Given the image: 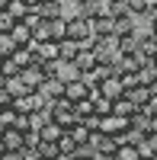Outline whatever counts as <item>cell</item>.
Segmentation results:
<instances>
[{
  "label": "cell",
  "mask_w": 157,
  "mask_h": 160,
  "mask_svg": "<svg viewBox=\"0 0 157 160\" xmlns=\"http://www.w3.org/2000/svg\"><path fill=\"white\" fill-rule=\"evenodd\" d=\"M128 128H132V118L109 112V115H99V128H96V131H103L106 138H119V135H125Z\"/></svg>",
  "instance_id": "obj_3"
},
{
  "label": "cell",
  "mask_w": 157,
  "mask_h": 160,
  "mask_svg": "<svg viewBox=\"0 0 157 160\" xmlns=\"http://www.w3.org/2000/svg\"><path fill=\"white\" fill-rule=\"evenodd\" d=\"M138 83H144V87L157 83V64H154V61H148V64H141V71H138Z\"/></svg>",
  "instance_id": "obj_21"
},
{
  "label": "cell",
  "mask_w": 157,
  "mask_h": 160,
  "mask_svg": "<svg viewBox=\"0 0 157 160\" xmlns=\"http://www.w3.org/2000/svg\"><path fill=\"white\" fill-rule=\"evenodd\" d=\"M7 80H10V77H7L3 71H0V90H7Z\"/></svg>",
  "instance_id": "obj_38"
},
{
  "label": "cell",
  "mask_w": 157,
  "mask_h": 160,
  "mask_svg": "<svg viewBox=\"0 0 157 160\" xmlns=\"http://www.w3.org/2000/svg\"><path fill=\"white\" fill-rule=\"evenodd\" d=\"M68 38H74V42H80V45H87V42H93V19L90 16H68Z\"/></svg>",
  "instance_id": "obj_2"
},
{
  "label": "cell",
  "mask_w": 157,
  "mask_h": 160,
  "mask_svg": "<svg viewBox=\"0 0 157 160\" xmlns=\"http://www.w3.org/2000/svg\"><path fill=\"white\" fill-rule=\"evenodd\" d=\"M151 61H154V64H157V55H154V58H151Z\"/></svg>",
  "instance_id": "obj_44"
},
{
  "label": "cell",
  "mask_w": 157,
  "mask_h": 160,
  "mask_svg": "<svg viewBox=\"0 0 157 160\" xmlns=\"http://www.w3.org/2000/svg\"><path fill=\"white\" fill-rule=\"evenodd\" d=\"M112 112L115 115H125V118H132L135 112H138V106L128 99V96H119V99H112Z\"/></svg>",
  "instance_id": "obj_17"
},
{
  "label": "cell",
  "mask_w": 157,
  "mask_h": 160,
  "mask_svg": "<svg viewBox=\"0 0 157 160\" xmlns=\"http://www.w3.org/2000/svg\"><path fill=\"white\" fill-rule=\"evenodd\" d=\"M68 160H80V157H77V154H74V157H68Z\"/></svg>",
  "instance_id": "obj_43"
},
{
  "label": "cell",
  "mask_w": 157,
  "mask_h": 160,
  "mask_svg": "<svg viewBox=\"0 0 157 160\" xmlns=\"http://www.w3.org/2000/svg\"><path fill=\"white\" fill-rule=\"evenodd\" d=\"M38 90H42L45 96H48L51 102H55L58 96H64V80H61V77H45V83L38 87Z\"/></svg>",
  "instance_id": "obj_14"
},
{
  "label": "cell",
  "mask_w": 157,
  "mask_h": 160,
  "mask_svg": "<svg viewBox=\"0 0 157 160\" xmlns=\"http://www.w3.org/2000/svg\"><path fill=\"white\" fill-rule=\"evenodd\" d=\"M0 106H13V96H10L7 90H0Z\"/></svg>",
  "instance_id": "obj_37"
},
{
  "label": "cell",
  "mask_w": 157,
  "mask_h": 160,
  "mask_svg": "<svg viewBox=\"0 0 157 160\" xmlns=\"http://www.w3.org/2000/svg\"><path fill=\"white\" fill-rule=\"evenodd\" d=\"M0 141H3L7 151H19L23 144H26V131H19L16 125H10V128L3 131V138H0Z\"/></svg>",
  "instance_id": "obj_12"
},
{
  "label": "cell",
  "mask_w": 157,
  "mask_h": 160,
  "mask_svg": "<svg viewBox=\"0 0 157 160\" xmlns=\"http://www.w3.org/2000/svg\"><path fill=\"white\" fill-rule=\"evenodd\" d=\"M35 61L38 64H45V61H61L58 58V42L51 38V42H38L35 45Z\"/></svg>",
  "instance_id": "obj_11"
},
{
  "label": "cell",
  "mask_w": 157,
  "mask_h": 160,
  "mask_svg": "<svg viewBox=\"0 0 157 160\" xmlns=\"http://www.w3.org/2000/svg\"><path fill=\"white\" fill-rule=\"evenodd\" d=\"M77 148H80V144L74 141L71 131H64V135L58 138V157H74V154H77Z\"/></svg>",
  "instance_id": "obj_16"
},
{
  "label": "cell",
  "mask_w": 157,
  "mask_h": 160,
  "mask_svg": "<svg viewBox=\"0 0 157 160\" xmlns=\"http://www.w3.org/2000/svg\"><path fill=\"white\" fill-rule=\"evenodd\" d=\"M90 96H93V102H96V115H109L112 112V99H106L99 90H93Z\"/></svg>",
  "instance_id": "obj_25"
},
{
  "label": "cell",
  "mask_w": 157,
  "mask_h": 160,
  "mask_svg": "<svg viewBox=\"0 0 157 160\" xmlns=\"http://www.w3.org/2000/svg\"><path fill=\"white\" fill-rule=\"evenodd\" d=\"M154 160H157V157H154Z\"/></svg>",
  "instance_id": "obj_47"
},
{
  "label": "cell",
  "mask_w": 157,
  "mask_h": 160,
  "mask_svg": "<svg viewBox=\"0 0 157 160\" xmlns=\"http://www.w3.org/2000/svg\"><path fill=\"white\" fill-rule=\"evenodd\" d=\"M125 96L132 99L138 109H144L148 106V99H151V87H144V83H138V87H132V90H125Z\"/></svg>",
  "instance_id": "obj_15"
},
{
  "label": "cell",
  "mask_w": 157,
  "mask_h": 160,
  "mask_svg": "<svg viewBox=\"0 0 157 160\" xmlns=\"http://www.w3.org/2000/svg\"><path fill=\"white\" fill-rule=\"evenodd\" d=\"M90 93H93V90L87 87V80H84V77H74V80H68V83H64V96H68L71 102H77V99H87Z\"/></svg>",
  "instance_id": "obj_6"
},
{
  "label": "cell",
  "mask_w": 157,
  "mask_h": 160,
  "mask_svg": "<svg viewBox=\"0 0 157 160\" xmlns=\"http://www.w3.org/2000/svg\"><path fill=\"white\" fill-rule=\"evenodd\" d=\"M77 3H80V0H77Z\"/></svg>",
  "instance_id": "obj_45"
},
{
  "label": "cell",
  "mask_w": 157,
  "mask_h": 160,
  "mask_svg": "<svg viewBox=\"0 0 157 160\" xmlns=\"http://www.w3.org/2000/svg\"><path fill=\"white\" fill-rule=\"evenodd\" d=\"M7 93L16 99V96H23V93H26V83H23L19 77H10V80H7Z\"/></svg>",
  "instance_id": "obj_29"
},
{
  "label": "cell",
  "mask_w": 157,
  "mask_h": 160,
  "mask_svg": "<svg viewBox=\"0 0 157 160\" xmlns=\"http://www.w3.org/2000/svg\"><path fill=\"white\" fill-rule=\"evenodd\" d=\"M26 3H29V7H35V3H38V0H26Z\"/></svg>",
  "instance_id": "obj_42"
},
{
  "label": "cell",
  "mask_w": 157,
  "mask_h": 160,
  "mask_svg": "<svg viewBox=\"0 0 157 160\" xmlns=\"http://www.w3.org/2000/svg\"><path fill=\"white\" fill-rule=\"evenodd\" d=\"M77 55H80V42H74V38H61L58 42V58L64 64H74Z\"/></svg>",
  "instance_id": "obj_10"
},
{
  "label": "cell",
  "mask_w": 157,
  "mask_h": 160,
  "mask_svg": "<svg viewBox=\"0 0 157 160\" xmlns=\"http://www.w3.org/2000/svg\"><path fill=\"white\" fill-rule=\"evenodd\" d=\"M138 51H141L144 58H154V55H157V35L148 29V26H144V29H138Z\"/></svg>",
  "instance_id": "obj_7"
},
{
  "label": "cell",
  "mask_w": 157,
  "mask_h": 160,
  "mask_svg": "<svg viewBox=\"0 0 157 160\" xmlns=\"http://www.w3.org/2000/svg\"><path fill=\"white\" fill-rule=\"evenodd\" d=\"M99 93H103V96H106V99H119V96H125V87H122V77H119V74H112V77H106V80H103V83H99Z\"/></svg>",
  "instance_id": "obj_8"
},
{
  "label": "cell",
  "mask_w": 157,
  "mask_h": 160,
  "mask_svg": "<svg viewBox=\"0 0 157 160\" xmlns=\"http://www.w3.org/2000/svg\"><path fill=\"white\" fill-rule=\"evenodd\" d=\"M151 135H157V115H151Z\"/></svg>",
  "instance_id": "obj_39"
},
{
  "label": "cell",
  "mask_w": 157,
  "mask_h": 160,
  "mask_svg": "<svg viewBox=\"0 0 157 160\" xmlns=\"http://www.w3.org/2000/svg\"><path fill=\"white\" fill-rule=\"evenodd\" d=\"M45 160H68V157H58V154H55V157H45Z\"/></svg>",
  "instance_id": "obj_41"
},
{
  "label": "cell",
  "mask_w": 157,
  "mask_h": 160,
  "mask_svg": "<svg viewBox=\"0 0 157 160\" xmlns=\"http://www.w3.org/2000/svg\"><path fill=\"white\" fill-rule=\"evenodd\" d=\"M13 26H16V16H13V13L3 7V10H0V32H10Z\"/></svg>",
  "instance_id": "obj_30"
},
{
  "label": "cell",
  "mask_w": 157,
  "mask_h": 160,
  "mask_svg": "<svg viewBox=\"0 0 157 160\" xmlns=\"http://www.w3.org/2000/svg\"><path fill=\"white\" fill-rule=\"evenodd\" d=\"M7 128H10V125L3 122V118H0V138H3V131H7Z\"/></svg>",
  "instance_id": "obj_40"
},
{
  "label": "cell",
  "mask_w": 157,
  "mask_h": 160,
  "mask_svg": "<svg viewBox=\"0 0 157 160\" xmlns=\"http://www.w3.org/2000/svg\"><path fill=\"white\" fill-rule=\"evenodd\" d=\"M99 64V58H96V51H93V45H80V55L74 58V68H77V74H87V71H93Z\"/></svg>",
  "instance_id": "obj_5"
},
{
  "label": "cell",
  "mask_w": 157,
  "mask_h": 160,
  "mask_svg": "<svg viewBox=\"0 0 157 160\" xmlns=\"http://www.w3.org/2000/svg\"><path fill=\"white\" fill-rule=\"evenodd\" d=\"M0 160H23V151H3Z\"/></svg>",
  "instance_id": "obj_36"
},
{
  "label": "cell",
  "mask_w": 157,
  "mask_h": 160,
  "mask_svg": "<svg viewBox=\"0 0 157 160\" xmlns=\"http://www.w3.org/2000/svg\"><path fill=\"white\" fill-rule=\"evenodd\" d=\"M68 131L74 135V141H77V144H87V141H90V135H93V128H90L84 118H80V122H77L74 128H68Z\"/></svg>",
  "instance_id": "obj_22"
},
{
  "label": "cell",
  "mask_w": 157,
  "mask_h": 160,
  "mask_svg": "<svg viewBox=\"0 0 157 160\" xmlns=\"http://www.w3.org/2000/svg\"><path fill=\"white\" fill-rule=\"evenodd\" d=\"M10 35H13V42H16V45H29V42H32V26L26 22V19H16V26L10 29Z\"/></svg>",
  "instance_id": "obj_13"
},
{
  "label": "cell",
  "mask_w": 157,
  "mask_h": 160,
  "mask_svg": "<svg viewBox=\"0 0 157 160\" xmlns=\"http://www.w3.org/2000/svg\"><path fill=\"white\" fill-rule=\"evenodd\" d=\"M0 109H3V106H0Z\"/></svg>",
  "instance_id": "obj_46"
},
{
  "label": "cell",
  "mask_w": 157,
  "mask_h": 160,
  "mask_svg": "<svg viewBox=\"0 0 157 160\" xmlns=\"http://www.w3.org/2000/svg\"><path fill=\"white\" fill-rule=\"evenodd\" d=\"M112 160H141V157L135 151V144H119V151L112 154Z\"/></svg>",
  "instance_id": "obj_28"
},
{
  "label": "cell",
  "mask_w": 157,
  "mask_h": 160,
  "mask_svg": "<svg viewBox=\"0 0 157 160\" xmlns=\"http://www.w3.org/2000/svg\"><path fill=\"white\" fill-rule=\"evenodd\" d=\"M16 48H19V45L13 42V35H10V32H0V58H10Z\"/></svg>",
  "instance_id": "obj_27"
},
{
  "label": "cell",
  "mask_w": 157,
  "mask_h": 160,
  "mask_svg": "<svg viewBox=\"0 0 157 160\" xmlns=\"http://www.w3.org/2000/svg\"><path fill=\"white\" fill-rule=\"evenodd\" d=\"M119 77H122V87H125V90L138 87V71H125V74H119Z\"/></svg>",
  "instance_id": "obj_34"
},
{
  "label": "cell",
  "mask_w": 157,
  "mask_h": 160,
  "mask_svg": "<svg viewBox=\"0 0 157 160\" xmlns=\"http://www.w3.org/2000/svg\"><path fill=\"white\" fill-rule=\"evenodd\" d=\"M112 35V16H93V38Z\"/></svg>",
  "instance_id": "obj_19"
},
{
  "label": "cell",
  "mask_w": 157,
  "mask_h": 160,
  "mask_svg": "<svg viewBox=\"0 0 157 160\" xmlns=\"http://www.w3.org/2000/svg\"><path fill=\"white\" fill-rule=\"evenodd\" d=\"M38 135H42V141H48V144H58V138L64 135V128H61L58 122H51V118H48V122L42 125V131H38Z\"/></svg>",
  "instance_id": "obj_18"
},
{
  "label": "cell",
  "mask_w": 157,
  "mask_h": 160,
  "mask_svg": "<svg viewBox=\"0 0 157 160\" xmlns=\"http://www.w3.org/2000/svg\"><path fill=\"white\" fill-rule=\"evenodd\" d=\"M74 112L80 115V118H87V115H96V102H93V96L77 99V102H74Z\"/></svg>",
  "instance_id": "obj_23"
},
{
  "label": "cell",
  "mask_w": 157,
  "mask_h": 160,
  "mask_svg": "<svg viewBox=\"0 0 157 160\" xmlns=\"http://www.w3.org/2000/svg\"><path fill=\"white\" fill-rule=\"evenodd\" d=\"M132 51H138V32L122 35V55H132Z\"/></svg>",
  "instance_id": "obj_31"
},
{
  "label": "cell",
  "mask_w": 157,
  "mask_h": 160,
  "mask_svg": "<svg viewBox=\"0 0 157 160\" xmlns=\"http://www.w3.org/2000/svg\"><path fill=\"white\" fill-rule=\"evenodd\" d=\"M51 35H55V42L68 38V16H58V19H51Z\"/></svg>",
  "instance_id": "obj_26"
},
{
  "label": "cell",
  "mask_w": 157,
  "mask_h": 160,
  "mask_svg": "<svg viewBox=\"0 0 157 160\" xmlns=\"http://www.w3.org/2000/svg\"><path fill=\"white\" fill-rule=\"evenodd\" d=\"M7 10L13 13V16H16V19H26V16H29V3H26V0H7Z\"/></svg>",
  "instance_id": "obj_24"
},
{
  "label": "cell",
  "mask_w": 157,
  "mask_h": 160,
  "mask_svg": "<svg viewBox=\"0 0 157 160\" xmlns=\"http://www.w3.org/2000/svg\"><path fill=\"white\" fill-rule=\"evenodd\" d=\"M32 38L35 42H51V38H55L51 35V19H38L35 29H32Z\"/></svg>",
  "instance_id": "obj_20"
},
{
  "label": "cell",
  "mask_w": 157,
  "mask_h": 160,
  "mask_svg": "<svg viewBox=\"0 0 157 160\" xmlns=\"http://www.w3.org/2000/svg\"><path fill=\"white\" fill-rule=\"evenodd\" d=\"M128 10H132L135 16H148V3L144 0H128Z\"/></svg>",
  "instance_id": "obj_35"
},
{
  "label": "cell",
  "mask_w": 157,
  "mask_h": 160,
  "mask_svg": "<svg viewBox=\"0 0 157 160\" xmlns=\"http://www.w3.org/2000/svg\"><path fill=\"white\" fill-rule=\"evenodd\" d=\"M135 151H138L141 160H154V157H157V135H151V131H148V135L135 144Z\"/></svg>",
  "instance_id": "obj_9"
},
{
  "label": "cell",
  "mask_w": 157,
  "mask_h": 160,
  "mask_svg": "<svg viewBox=\"0 0 157 160\" xmlns=\"http://www.w3.org/2000/svg\"><path fill=\"white\" fill-rule=\"evenodd\" d=\"M77 157H80V160H96V157H99V151L87 141V144H80V148H77Z\"/></svg>",
  "instance_id": "obj_32"
},
{
  "label": "cell",
  "mask_w": 157,
  "mask_h": 160,
  "mask_svg": "<svg viewBox=\"0 0 157 160\" xmlns=\"http://www.w3.org/2000/svg\"><path fill=\"white\" fill-rule=\"evenodd\" d=\"M0 71H3L7 77H19V64L13 58H3V64H0Z\"/></svg>",
  "instance_id": "obj_33"
},
{
  "label": "cell",
  "mask_w": 157,
  "mask_h": 160,
  "mask_svg": "<svg viewBox=\"0 0 157 160\" xmlns=\"http://www.w3.org/2000/svg\"><path fill=\"white\" fill-rule=\"evenodd\" d=\"M93 51L103 64H119L122 61V38L119 35H106V38H93Z\"/></svg>",
  "instance_id": "obj_1"
},
{
  "label": "cell",
  "mask_w": 157,
  "mask_h": 160,
  "mask_svg": "<svg viewBox=\"0 0 157 160\" xmlns=\"http://www.w3.org/2000/svg\"><path fill=\"white\" fill-rule=\"evenodd\" d=\"M45 77H48V74H45V68H42L38 61H32L29 68H23V71H19V80L26 83V90H38V87L45 83Z\"/></svg>",
  "instance_id": "obj_4"
}]
</instances>
